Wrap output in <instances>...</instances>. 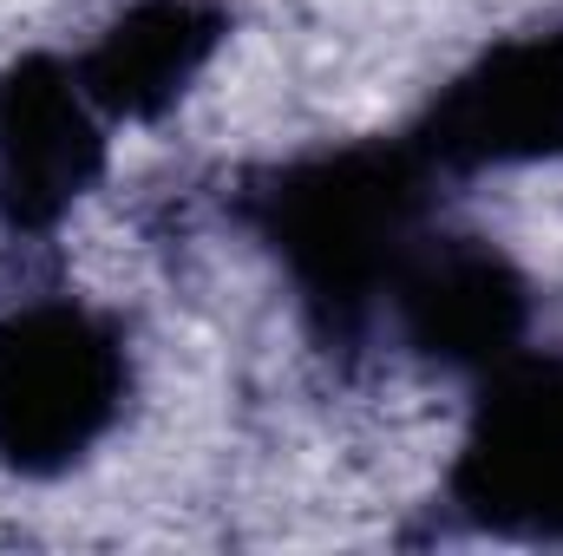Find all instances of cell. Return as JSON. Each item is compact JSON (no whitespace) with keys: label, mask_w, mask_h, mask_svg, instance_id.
Instances as JSON below:
<instances>
[{"label":"cell","mask_w":563,"mask_h":556,"mask_svg":"<svg viewBox=\"0 0 563 556\" xmlns=\"http://www.w3.org/2000/svg\"><path fill=\"white\" fill-rule=\"evenodd\" d=\"M223 40H230V7L223 0H132L73 59V73L112 125L119 119L151 125L190 92V79L217 59Z\"/></svg>","instance_id":"8992f818"},{"label":"cell","mask_w":563,"mask_h":556,"mask_svg":"<svg viewBox=\"0 0 563 556\" xmlns=\"http://www.w3.org/2000/svg\"><path fill=\"white\" fill-rule=\"evenodd\" d=\"M236 216L282 263L308 334L328 354H361L387 334L400 288L439 236V170L407 132L334 144L256 170L236 190Z\"/></svg>","instance_id":"6da1fadb"},{"label":"cell","mask_w":563,"mask_h":556,"mask_svg":"<svg viewBox=\"0 0 563 556\" xmlns=\"http://www.w3.org/2000/svg\"><path fill=\"white\" fill-rule=\"evenodd\" d=\"M106 112L73 59L26 53L0 73V230L46 236L106 170Z\"/></svg>","instance_id":"5b68a950"},{"label":"cell","mask_w":563,"mask_h":556,"mask_svg":"<svg viewBox=\"0 0 563 556\" xmlns=\"http://www.w3.org/2000/svg\"><path fill=\"white\" fill-rule=\"evenodd\" d=\"M439 177H478L511 164H563V26L485 46L407 125Z\"/></svg>","instance_id":"277c9868"},{"label":"cell","mask_w":563,"mask_h":556,"mask_svg":"<svg viewBox=\"0 0 563 556\" xmlns=\"http://www.w3.org/2000/svg\"><path fill=\"white\" fill-rule=\"evenodd\" d=\"M445 504L472 537L563 551V354L518 347L478 374Z\"/></svg>","instance_id":"3957f363"},{"label":"cell","mask_w":563,"mask_h":556,"mask_svg":"<svg viewBox=\"0 0 563 556\" xmlns=\"http://www.w3.org/2000/svg\"><path fill=\"white\" fill-rule=\"evenodd\" d=\"M132 407V334L73 294H33L0 314V465L59 478Z\"/></svg>","instance_id":"7a4b0ae2"}]
</instances>
